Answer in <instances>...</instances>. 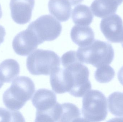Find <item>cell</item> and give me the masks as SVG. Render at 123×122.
Masks as SVG:
<instances>
[{"instance_id":"21","label":"cell","mask_w":123,"mask_h":122,"mask_svg":"<svg viewBox=\"0 0 123 122\" xmlns=\"http://www.w3.org/2000/svg\"><path fill=\"white\" fill-rule=\"evenodd\" d=\"M117 77L118 81L123 86V66L120 69L118 72Z\"/></svg>"},{"instance_id":"20","label":"cell","mask_w":123,"mask_h":122,"mask_svg":"<svg viewBox=\"0 0 123 122\" xmlns=\"http://www.w3.org/2000/svg\"><path fill=\"white\" fill-rule=\"evenodd\" d=\"M6 32L3 27L0 25V45L4 41Z\"/></svg>"},{"instance_id":"12","label":"cell","mask_w":123,"mask_h":122,"mask_svg":"<svg viewBox=\"0 0 123 122\" xmlns=\"http://www.w3.org/2000/svg\"><path fill=\"white\" fill-rule=\"evenodd\" d=\"M48 6L50 13L60 21L65 22L70 18L71 5L68 0H49Z\"/></svg>"},{"instance_id":"1","label":"cell","mask_w":123,"mask_h":122,"mask_svg":"<svg viewBox=\"0 0 123 122\" xmlns=\"http://www.w3.org/2000/svg\"><path fill=\"white\" fill-rule=\"evenodd\" d=\"M35 89L34 84L29 77L16 78L3 94L4 104L11 110H19L30 100Z\"/></svg>"},{"instance_id":"11","label":"cell","mask_w":123,"mask_h":122,"mask_svg":"<svg viewBox=\"0 0 123 122\" xmlns=\"http://www.w3.org/2000/svg\"><path fill=\"white\" fill-rule=\"evenodd\" d=\"M94 33L88 26L75 25L71 32V37L73 42L80 47L91 44L94 40Z\"/></svg>"},{"instance_id":"18","label":"cell","mask_w":123,"mask_h":122,"mask_svg":"<svg viewBox=\"0 0 123 122\" xmlns=\"http://www.w3.org/2000/svg\"><path fill=\"white\" fill-rule=\"evenodd\" d=\"M94 74L97 81L100 83H107L111 81L115 75L114 69L111 66L103 65L98 67Z\"/></svg>"},{"instance_id":"6","label":"cell","mask_w":123,"mask_h":122,"mask_svg":"<svg viewBox=\"0 0 123 122\" xmlns=\"http://www.w3.org/2000/svg\"><path fill=\"white\" fill-rule=\"evenodd\" d=\"M81 113L84 121L100 122L106 119L108 114L107 99L98 90H90L82 99Z\"/></svg>"},{"instance_id":"4","label":"cell","mask_w":123,"mask_h":122,"mask_svg":"<svg viewBox=\"0 0 123 122\" xmlns=\"http://www.w3.org/2000/svg\"><path fill=\"white\" fill-rule=\"evenodd\" d=\"M61 61L63 67L68 69L72 75L73 87L69 94L75 97H82L92 89L89 69L78 60L76 55L68 56Z\"/></svg>"},{"instance_id":"7","label":"cell","mask_w":123,"mask_h":122,"mask_svg":"<svg viewBox=\"0 0 123 122\" xmlns=\"http://www.w3.org/2000/svg\"><path fill=\"white\" fill-rule=\"evenodd\" d=\"M37 36L42 43L57 38L61 34V24L50 15H43L32 22L28 27Z\"/></svg>"},{"instance_id":"23","label":"cell","mask_w":123,"mask_h":122,"mask_svg":"<svg viewBox=\"0 0 123 122\" xmlns=\"http://www.w3.org/2000/svg\"><path fill=\"white\" fill-rule=\"evenodd\" d=\"M2 16V9H1V6L0 4V19L1 18Z\"/></svg>"},{"instance_id":"8","label":"cell","mask_w":123,"mask_h":122,"mask_svg":"<svg viewBox=\"0 0 123 122\" xmlns=\"http://www.w3.org/2000/svg\"><path fill=\"white\" fill-rule=\"evenodd\" d=\"M42 44L35 34L27 27L19 33L14 38L12 47L16 53L21 56H27Z\"/></svg>"},{"instance_id":"25","label":"cell","mask_w":123,"mask_h":122,"mask_svg":"<svg viewBox=\"0 0 123 122\" xmlns=\"http://www.w3.org/2000/svg\"><path fill=\"white\" fill-rule=\"evenodd\" d=\"M116 0L118 1L120 5L123 2V0Z\"/></svg>"},{"instance_id":"22","label":"cell","mask_w":123,"mask_h":122,"mask_svg":"<svg viewBox=\"0 0 123 122\" xmlns=\"http://www.w3.org/2000/svg\"><path fill=\"white\" fill-rule=\"evenodd\" d=\"M71 5L74 6L80 3L84 0H68Z\"/></svg>"},{"instance_id":"15","label":"cell","mask_w":123,"mask_h":122,"mask_svg":"<svg viewBox=\"0 0 123 122\" xmlns=\"http://www.w3.org/2000/svg\"><path fill=\"white\" fill-rule=\"evenodd\" d=\"M94 16L90 9L86 5L80 4L72 10V18L77 25L88 26L93 21Z\"/></svg>"},{"instance_id":"14","label":"cell","mask_w":123,"mask_h":122,"mask_svg":"<svg viewBox=\"0 0 123 122\" xmlns=\"http://www.w3.org/2000/svg\"><path fill=\"white\" fill-rule=\"evenodd\" d=\"M19 72V64L14 59H6L0 64V79L3 82H11Z\"/></svg>"},{"instance_id":"9","label":"cell","mask_w":123,"mask_h":122,"mask_svg":"<svg viewBox=\"0 0 123 122\" xmlns=\"http://www.w3.org/2000/svg\"><path fill=\"white\" fill-rule=\"evenodd\" d=\"M101 32L108 41L114 43L123 42V21L117 14L104 18L100 23Z\"/></svg>"},{"instance_id":"13","label":"cell","mask_w":123,"mask_h":122,"mask_svg":"<svg viewBox=\"0 0 123 122\" xmlns=\"http://www.w3.org/2000/svg\"><path fill=\"white\" fill-rule=\"evenodd\" d=\"M119 5L116 0H94L90 7L95 16L104 18L115 13Z\"/></svg>"},{"instance_id":"17","label":"cell","mask_w":123,"mask_h":122,"mask_svg":"<svg viewBox=\"0 0 123 122\" xmlns=\"http://www.w3.org/2000/svg\"><path fill=\"white\" fill-rule=\"evenodd\" d=\"M109 111L114 116L123 117V92H115L108 98Z\"/></svg>"},{"instance_id":"3","label":"cell","mask_w":123,"mask_h":122,"mask_svg":"<svg viewBox=\"0 0 123 122\" xmlns=\"http://www.w3.org/2000/svg\"><path fill=\"white\" fill-rule=\"evenodd\" d=\"M33 106L37 109L36 122H58L61 104L57 101L56 95L45 89L37 90L32 99Z\"/></svg>"},{"instance_id":"2","label":"cell","mask_w":123,"mask_h":122,"mask_svg":"<svg viewBox=\"0 0 123 122\" xmlns=\"http://www.w3.org/2000/svg\"><path fill=\"white\" fill-rule=\"evenodd\" d=\"M78 60L82 63L99 67L110 64L114 59L115 52L110 43L94 40L88 46L79 47L76 52Z\"/></svg>"},{"instance_id":"19","label":"cell","mask_w":123,"mask_h":122,"mask_svg":"<svg viewBox=\"0 0 123 122\" xmlns=\"http://www.w3.org/2000/svg\"><path fill=\"white\" fill-rule=\"evenodd\" d=\"M0 122H23L25 120L20 112L0 107Z\"/></svg>"},{"instance_id":"24","label":"cell","mask_w":123,"mask_h":122,"mask_svg":"<svg viewBox=\"0 0 123 122\" xmlns=\"http://www.w3.org/2000/svg\"><path fill=\"white\" fill-rule=\"evenodd\" d=\"M4 82L0 79V89L3 85Z\"/></svg>"},{"instance_id":"16","label":"cell","mask_w":123,"mask_h":122,"mask_svg":"<svg viewBox=\"0 0 123 122\" xmlns=\"http://www.w3.org/2000/svg\"><path fill=\"white\" fill-rule=\"evenodd\" d=\"M84 121L81 112L75 105L67 102L61 104L59 122H79Z\"/></svg>"},{"instance_id":"5","label":"cell","mask_w":123,"mask_h":122,"mask_svg":"<svg viewBox=\"0 0 123 122\" xmlns=\"http://www.w3.org/2000/svg\"><path fill=\"white\" fill-rule=\"evenodd\" d=\"M60 57L51 50L37 49L27 57L26 66L30 73L33 75L48 76L60 67Z\"/></svg>"},{"instance_id":"10","label":"cell","mask_w":123,"mask_h":122,"mask_svg":"<svg viewBox=\"0 0 123 122\" xmlns=\"http://www.w3.org/2000/svg\"><path fill=\"white\" fill-rule=\"evenodd\" d=\"M35 4V0H11V16L14 21L21 25L29 23L31 18Z\"/></svg>"},{"instance_id":"26","label":"cell","mask_w":123,"mask_h":122,"mask_svg":"<svg viewBox=\"0 0 123 122\" xmlns=\"http://www.w3.org/2000/svg\"><path fill=\"white\" fill-rule=\"evenodd\" d=\"M121 44H122V46H123V43H121Z\"/></svg>"}]
</instances>
